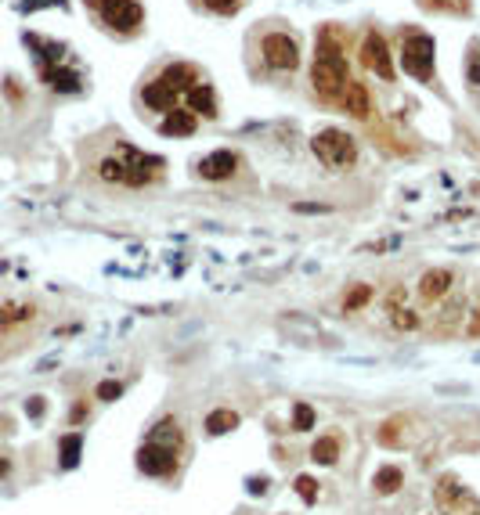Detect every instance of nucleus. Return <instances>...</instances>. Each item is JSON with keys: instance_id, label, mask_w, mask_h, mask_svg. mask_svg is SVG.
Instances as JSON below:
<instances>
[{"instance_id": "nucleus-1", "label": "nucleus", "mask_w": 480, "mask_h": 515, "mask_svg": "<svg viewBox=\"0 0 480 515\" xmlns=\"http://www.w3.org/2000/svg\"><path fill=\"white\" fill-rule=\"evenodd\" d=\"M350 83V73H347V58H343V43L336 40L333 29H325L318 36V47H314V62H311V87L322 101H340L343 87Z\"/></svg>"}, {"instance_id": "nucleus-2", "label": "nucleus", "mask_w": 480, "mask_h": 515, "mask_svg": "<svg viewBox=\"0 0 480 515\" xmlns=\"http://www.w3.org/2000/svg\"><path fill=\"white\" fill-rule=\"evenodd\" d=\"M87 8L98 15L101 29H109L116 36H137L145 26L141 0H87Z\"/></svg>"}, {"instance_id": "nucleus-3", "label": "nucleus", "mask_w": 480, "mask_h": 515, "mask_svg": "<svg viewBox=\"0 0 480 515\" xmlns=\"http://www.w3.org/2000/svg\"><path fill=\"white\" fill-rule=\"evenodd\" d=\"M311 152L318 155V162L329 166V169H354L358 166V141L347 130H336V127L314 134Z\"/></svg>"}, {"instance_id": "nucleus-4", "label": "nucleus", "mask_w": 480, "mask_h": 515, "mask_svg": "<svg viewBox=\"0 0 480 515\" xmlns=\"http://www.w3.org/2000/svg\"><path fill=\"white\" fill-rule=\"evenodd\" d=\"M256 54H260V62L268 65L271 73H296V69H300V43H296V36L286 33V29L264 33Z\"/></svg>"}, {"instance_id": "nucleus-5", "label": "nucleus", "mask_w": 480, "mask_h": 515, "mask_svg": "<svg viewBox=\"0 0 480 515\" xmlns=\"http://www.w3.org/2000/svg\"><path fill=\"white\" fill-rule=\"evenodd\" d=\"M401 69L419 80V83H434L437 76V58H434V40L426 33H408L401 43Z\"/></svg>"}, {"instance_id": "nucleus-6", "label": "nucleus", "mask_w": 480, "mask_h": 515, "mask_svg": "<svg viewBox=\"0 0 480 515\" xmlns=\"http://www.w3.org/2000/svg\"><path fill=\"white\" fill-rule=\"evenodd\" d=\"M434 504L441 515H480V497L455 476H441L434 487Z\"/></svg>"}, {"instance_id": "nucleus-7", "label": "nucleus", "mask_w": 480, "mask_h": 515, "mask_svg": "<svg viewBox=\"0 0 480 515\" xmlns=\"http://www.w3.org/2000/svg\"><path fill=\"white\" fill-rule=\"evenodd\" d=\"M361 65H365L368 73H376L380 80H387V83H394V80H397L390 43L383 40V33H380V29H365V36H361Z\"/></svg>"}, {"instance_id": "nucleus-8", "label": "nucleus", "mask_w": 480, "mask_h": 515, "mask_svg": "<svg viewBox=\"0 0 480 515\" xmlns=\"http://www.w3.org/2000/svg\"><path fill=\"white\" fill-rule=\"evenodd\" d=\"M120 159H123V166H127V188H145V184H152V181L163 177V169H167L163 159L145 155V152H137V148H130V144H120Z\"/></svg>"}, {"instance_id": "nucleus-9", "label": "nucleus", "mask_w": 480, "mask_h": 515, "mask_svg": "<svg viewBox=\"0 0 480 515\" xmlns=\"http://www.w3.org/2000/svg\"><path fill=\"white\" fill-rule=\"evenodd\" d=\"M134 462H137V469H141L145 476H152V479H170V476L177 472L181 454L170 450V447H163V443H152V440H148V443L134 454Z\"/></svg>"}, {"instance_id": "nucleus-10", "label": "nucleus", "mask_w": 480, "mask_h": 515, "mask_svg": "<svg viewBox=\"0 0 480 515\" xmlns=\"http://www.w3.org/2000/svg\"><path fill=\"white\" fill-rule=\"evenodd\" d=\"M177 101H181V94L170 87V80L163 73H155L152 80L141 83V105L148 112H163V116H167L170 108H177Z\"/></svg>"}, {"instance_id": "nucleus-11", "label": "nucleus", "mask_w": 480, "mask_h": 515, "mask_svg": "<svg viewBox=\"0 0 480 515\" xmlns=\"http://www.w3.org/2000/svg\"><path fill=\"white\" fill-rule=\"evenodd\" d=\"M195 174L202 177V181H213V184H217V181H231L235 174H239V155L235 152H209L199 166H195Z\"/></svg>"}, {"instance_id": "nucleus-12", "label": "nucleus", "mask_w": 480, "mask_h": 515, "mask_svg": "<svg viewBox=\"0 0 480 515\" xmlns=\"http://www.w3.org/2000/svg\"><path fill=\"white\" fill-rule=\"evenodd\" d=\"M452 285H455V274H452L448 267H430V270L419 277L415 292H419L422 303H437V299H444V296L452 292Z\"/></svg>"}, {"instance_id": "nucleus-13", "label": "nucleus", "mask_w": 480, "mask_h": 515, "mask_svg": "<svg viewBox=\"0 0 480 515\" xmlns=\"http://www.w3.org/2000/svg\"><path fill=\"white\" fill-rule=\"evenodd\" d=\"M336 105L347 112V116H354V120H368V116H372V94H368V87L358 83V80H350V83L343 87V94H340Z\"/></svg>"}, {"instance_id": "nucleus-14", "label": "nucleus", "mask_w": 480, "mask_h": 515, "mask_svg": "<svg viewBox=\"0 0 480 515\" xmlns=\"http://www.w3.org/2000/svg\"><path fill=\"white\" fill-rule=\"evenodd\" d=\"M184 105H188V112H195V116H202V120H217V112H221L217 108V94H213V87L206 80L184 94Z\"/></svg>"}, {"instance_id": "nucleus-15", "label": "nucleus", "mask_w": 480, "mask_h": 515, "mask_svg": "<svg viewBox=\"0 0 480 515\" xmlns=\"http://www.w3.org/2000/svg\"><path fill=\"white\" fill-rule=\"evenodd\" d=\"M159 130H163L167 137H192L199 130V120H195V112L188 108H170L163 120H159Z\"/></svg>"}, {"instance_id": "nucleus-16", "label": "nucleus", "mask_w": 480, "mask_h": 515, "mask_svg": "<svg viewBox=\"0 0 480 515\" xmlns=\"http://www.w3.org/2000/svg\"><path fill=\"white\" fill-rule=\"evenodd\" d=\"M311 462L314 465H336L340 462V436L336 432H325V436H318L314 443H311Z\"/></svg>"}, {"instance_id": "nucleus-17", "label": "nucleus", "mask_w": 480, "mask_h": 515, "mask_svg": "<svg viewBox=\"0 0 480 515\" xmlns=\"http://www.w3.org/2000/svg\"><path fill=\"white\" fill-rule=\"evenodd\" d=\"M239 411H231V408H213L209 415H206V432L209 436H224V432H235L239 429Z\"/></svg>"}, {"instance_id": "nucleus-18", "label": "nucleus", "mask_w": 480, "mask_h": 515, "mask_svg": "<svg viewBox=\"0 0 480 515\" xmlns=\"http://www.w3.org/2000/svg\"><path fill=\"white\" fill-rule=\"evenodd\" d=\"M372 487H376L380 497H390V494H397L405 487V472L397 465H380L376 476H372Z\"/></svg>"}, {"instance_id": "nucleus-19", "label": "nucleus", "mask_w": 480, "mask_h": 515, "mask_svg": "<svg viewBox=\"0 0 480 515\" xmlns=\"http://www.w3.org/2000/svg\"><path fill=\"white\" fill-rule=\"evenodd\" d=\"M148 440H152V443H163V447H170V450H177V454L184 450V432L177 429L174 418H163V422L148 432Z\"/></svg>"}, {"instance_id": "nucleus-20", "label": "nucleus", "mask_w": 480, "mask_h": 515, "mask_svg": "<svg viewBox=\"0 0 480 515\" xmlns=\"http://www.w3.org/2000/svg\"><path fill=\"white\" fill-rule=\"evenodd\" d=\"M80 454H83V436L80 432H66L58 440V465L62 469H76L80 465Z\"/></svg>"}, {"instance_id": "nucleus-21", "label": "nucleus", "mask_w": 480, "mask_h": 515, "mask_svg": "<svg viewBox=\"0 0 480 515\" xmlns=\"http://www.w3.org/2000/svg\"><path fill=\"white\" fill-rule=\"evenodd\" d=\"M43 83H47V87H55V90H62V94H73V90L80 87V76H76L73 69L47 65V69H43Z\"/></svg>"}, {"instance_id": "nucleus-22", "label": "nucleus", "mask_w": 480, "mask_h": 515, "mask_svg": "<svg viewBox=\"0 0 480 515\" xmlns=\"http://www.w3.org/2000/svg\"><path fill=\"white\" fill-rule=\"evenodd\" d=\"M98 177L109 181V184H123V188H127V166H123V159H120V155L101 159V162H98Z\"/></svg>"}, {"instance_id": "nucleus-23", "label": "nucleus", "mask_w": 480, "mask_h": 515, "mask_svg": "<svg viewBox=\"0 0 480 515\" xmlns=\"http://www.w3.org/2000/svg\"><path fill=\"white\" fill-rule=\"evenodd\" d=\"M422 11H444V15H469L473 0H415Z\"/></svg>"}, {"instance_id": "nucleus-24", "label": "nucleus", "mask_w": 480, "mask_h": 515, "mask_svg": "<svg viewBox=\"0 0 480 515\" xmlns=\"http://www.w3.org/2000/svg\"><path fill=\"white\" fill-rule=\"evenodd\" d=\"M36 310L33 307H19V303H0V331L4 328H11V324H22V321H29Z\"/></svg>"}, {"instance_id": "nucleus-25", "label": "nucleus", "mask_w": 480, "mask_h": 515, "mask_svg": "<svg viewBox=\"0 0 480 515\" xmlns=\"http://www.w3.org/2000/svg\"><path fill=\"white\" fill-rule=\"evenodd\" d=\"M390 324H394V331H415L422 324V317L412 307H394L390 310Z\"/></svg>"}, {"instance_id": "nucleus-26", "label": "nucleus", "mask_w": 480, "mask_h": 515, "mask_svg": "<svg viewBox=\"0 0 480 515\" xmlns=\"http://www.w3.org/2000/svg\"><path fill=\"white\" fill-rule=\"evenodd\" d=\"M246 0H195V8L209 11V15H235Z\"/></svg>"}, {"instance_id": "nucleus-27", "label": "nucleus", "mask_w": 480, "mask_h": 515, "mask_svg": "<svg viewBox=\"0 0 480 515\" xmlns=\"http://www.w3.org/2000/svg\"><path fill=\"white\" fill-rule=\"evenodd\" d=\"M368 299H372V285H354V289L347 292V299H343V310L354 314V310L368 307Z\"/></svg>"}, {"instance_id": "nucleus-28", "label": "nucleus", "mask_w": 480, "mask_h": 515, "mask_svg": "<svg viewBox=\"0 0 480 515\" xmlns=\"http://www.w3.org/2000/svg\"><path fill=\"white\" fill-rule=\"evenodd\" d=\"M307 429H314V408L311 404H293V432H307Z\"/></svg>"}, {"instance_id": "nucleus-29", "label": "nucleus", "mask_w": 480, "mask_h": 515, "mask_svg": "<svg viewBox=\"0 0 480 515\" xmlns=\"http://www.w3.org/2000/svg\"><path fill=\"white\" fill-rule=\"evenodd\" d=\"M123 382H116V378H109V382H98V389H94V396L101 400V404H113L116 396H123Z\"/></svg>"}, {"instance_id": "nucleus-30", "label": "nucleus", "mask_w": 480, "mask_h": 515, "mask_svg": "<svg viewBox=\"0 0 480 515\" xmlns=\"http://www.w3.org/2000/svg\"><path fill=\"white\" fill-rule=\"evenodd\" d=\"M466 83L480 87V43L469 47V58H466Z\"/></svg>"}, {"instance_id": "nucleus-31", "label": "nucleus", "mask_w": 480, "mask_h": 515, "mask_svg": "<svg viewBox=\"0 0 480 515\" xmlns=\"http://www.w3.org/2000/svg\"><path fill=\"white\" fill-rule=\"evenodd\" d=\"M293 487H296V494H300L307 504H314V501H318V479H314V476H296V483H293Z\"/></svg>"}, {"instance_id": "nucleus-32", "label": "nucleus", "mask_w": 480, "mask_h": 515, "mask_svg": "<svg viewBox=\"0 0 480 515\" xmlns=\"http://www.w3.org/2000/svg\"><path fill=\"white\" fill-rule=\"evenodd\" d=\"M83 418H87V404H73V411H69V422H73V425H80Z\"/></svg>"}, {"instance_id": "nucleus-33", "label": "nucleus", "mask_w": 480, "mask_h": 515, "mask_svg": "<svg viewBox=\"0 0 480 515\" xmlns=\"http://www.w3.org/2000/svg\"><path fill=\"white\" fill-rule=\"evenodd\" d=\"M29 415H33V418L43 415V396H33V400H29Z\"/></svg>"}, {"instance_id": "nucleus-34", "label": "nucleus", "mask_w": 480, "mask_h": 515, "mask_svg": "<svg viewBox=\"0 0 480 515\" xmlns=\"http://www.w3.org/2000/svg\"><path fill=\"white\" fill-rule=\"evenodd\" d=\"M8 472H11V462H8L4 454H0V476H8Z\"/></svg>"}]
</instances>
